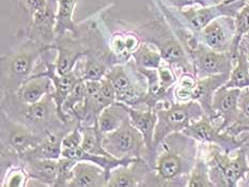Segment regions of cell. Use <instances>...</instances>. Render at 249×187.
<instances>
[{
	"instance_id": "obj_8",
	"label": "cell",
	"mask_w": 249,
	"mask_h": 187,
	"mask_svg": "<svg viewBox=\"0 0 249 187\" xmlns=\"http://www.w3.org/2000/svg\"><path fill=\"white\" fill-rule=\"evenodd\" d=\"M197 78L231 73L235 59L230 51H217L199 42L189 52Z\"/></svg>"
},
{
	"instance_id": "obj_3",
	"label": "cell",
	"mask_w": 249,
	"mask_h": 187,
	"mask_svg": "<svg viewBox=\"0 0 249 187\" xmlns=\"http://www.w3.org/2000/svg\"><path fill=\"white\" fill-rule=\"evenodd\" d=\"M155 110L158 115V123L154 131L153 148L151 154L152 156L171 134L182 133L194 121L204 115L202 107L198 102L193 100L183 103H170L165 108H155Z\"/></svg>"
},
{
	"instance_id": "obj_19",
	"label": "cell",
	"mask_w": 249,
	"mask_h": 187,
	"mask_svg": "<svg viewBox=\"0 0 249 187\" xmlns=\"http://www.w3.org/2000/svg\"><path fill=\"white\" fill-rule=\"evenodd\" d=\"M108 179L109 172L101 166L87 160H77L68 187H105Z\"/></svg>"
},
{
	"instance_id": "obj_11",
	"label": "cell",
	"mask_w": 249,
	"mask_h": 187,
	"mask_svg": "<svg viewBox=\"0 0 249 187\" xmlns=\"http://www.w3.org/2000/svg\"><path fill=\"white\" fill-rule=\"evenodd\" d=\"M247 2L245 0H226V1L211 5V7H202L200 9L187 8L180 11L181 15L187 20L189 28L194 34H198L205 26H208L211 21L216 18L224 17H235L237 12L244 7Z\"/></svg>"
},
{
	"instance_id": "obj_36",
	"label": "cell",
	"mask_w": 249,
	"mask_h": 187,
	"mask_svg": "<svg viewBox=\"0 0 249 187\" xmlns=\"http://www.w3.org/2000/svg\"><path fill=\"white\" fill-rule=\"evenodd\" d=\"M159 72V77H160V82L163 85V88L167 91H170L171 87L178 82V77L177 74L173 69V67L170 66L165 62L161 63V66L158 68Z\"/></svg>"
},
{
	"instance_id": "obj_32",
	"label": "cell",
	"mask_w": 249,
	"mask_h": 187,
	"mask_svg": "<svg viewBox=\"0 0 249 187\" xmlns=\"http://www.w3.org/2000/svg\"><path fill=\"white\" fill-rule=\"evenodd\" d=\"M197 76L191 72H183L178 80V84L173 89V95L178 102L192 101L195 87L197 85Z\"/></svg>"
},
{
	"instance_id": "obj_17",
	"label": "cell",
	"mask_w": 249,
	"mask_h": 187,
	"mask_svg": "<svg viewBox=\"0 0 249 187\" xmlns=\"http://www.w3.org/2000/svg\"><path fill=\"white\" fill-rule=\"evenodd\" d=\"M45 66H46V69L41 74L50 77L52 80L53 85V91L51 92V95L53 96V101H55L58 115L60 117L62 122L70 123V121L72 120H70L69 115L64 114L62 107H63L64 102H66L68 98L69 93L71 92L74 85L77 83V80L80 77H82V75H78V72L75 68L72 72H70L66 75L58 74L56 62L53 63V62L45 61Z\"/></svg>"
},
{
	"instance_id": "obj_25",
	"label": "cell",
	"mask_w": 249,
	"mask_h": 187,
	"mask_svg": "<svg viewBox=\"0 0 249 187\" xmlns=\"http://www.w3.org/2000/svg\"><path fill=\"white\" fill-rule=\"evenodd\" d=\"M21 160L29 179L39 181L50 186H55L58 175V159L26 158Z\"/></svg>"
},
{
	"instance_id": "obj_27",
	"label": "cell",
	"mask_w": 249,
	"mask_h": 187,
	"mask_svg": "<svg viewBox=\"0 0 249 187\" xmlns=\"http://www.w3.org/2000/svg\"><path fill=\"white\" fill-rule=\"evenodd\" d=\"M127 118H129V116L124 104L120 102H115L101 112L97 119V124L104 134L110 133L120 127L123 121Z\"/></svg>"
},
{
	"instance_id": "obj_26",
	"label": "cell",
	"mask_w": 249,
	"mask_h": 187,
	"mask_svg": "<svg viewBox=\"0 0 249 187\" xmlns=\"http://www.w3.org/2000/svg\"><path fill=\"white\" fill-rule=\"evenodd\" d=\"M115 64V60L109 51L108 52L90 51L85 59L82 77L84 80L100 82L105 77L108 69Z\"/></svg>"
},
{
	"instance_id": "obj_6",
	"label": "cell",
	"mask_w": 249,
	"mask_h": 187,
	"mask_svg": "<svg viewBox=\"0 0 249 187\" xmlns=\"http://www.w3.org/2000/svg\"><path fill=\"white\" fill-rule=\"evenodd\" d=\"M103 147L111 156L119 159L142 158L140 153L145 142L142 134L127 118L116 131L104 134Z\"/></svg>"
},
{
	"instance_id": "obj_2",
	"label": "cell",
	"mask_w": 249,
	"mask_h": 187,
	"mask_svg": "<svg viewBox=\"0 0 249 187\" xmlns=\"http://www.w3.org/2000/svg\"><path fill=\"white\" fill-rule=\"evenodd\" d=\"M51 50L50 47L42 46L29 40L18 50L2 56L1 80L5 93L15 92L27 79H29L42 52Z\"/></svg>"
},
{
	"instance_id": "obj_16",
	"label": "cell",
	"mask_w": 249,
	"mask_h": 187,
	"mask_svg": "<svg viewBox=\"0 0 249 187\" xmlns=\"http://www.w3.org/2000/svg\"><path fill=\"white\" fill-rule=\"evenodd\" d=\"M53 45H55V50L58 51L56 67L58 74L60 75H66L72 72L76 68V64L80 59L92 51L91 48L86 44L67 35V34L58 35Z\"/></svg>"
},
{
	"instance_id": "obj_23",
	"label": "cell",
	"mask_w": 249,
	"mask_h": 187,
	"mask_svg": "<svg viewBox=\"0 0 249 187\" xmlns=\"http://www.w3.org/2000/svg\"><path fill=\"white\" fill-rule=\"evenodd\" d=\"M52 80L50 77L41 73L32 75L27 79L20 87L15 91L14 94L21 103L35 104L41 101L46 94L51 92Z\"/></svg>"
},
{
	"instance_id": "obj_41",
	"label": "cell",
	"mask_w": 249,
	"mask_h": 187,
	"mask_svg": "<svg viewBox=\"0 0 249 187\" xmlns=\"http://www.w3.org/2000/svg\"><path fill=\"white\" fill-rule=\"evenodd\" d=\"M226 133L231 134L233 136H239L242 135V134H249V124H244V125H236L231 127L230 130L227 131Z\"/></svg>"
},
{
	"instance_id": "obj_40",
	"label": "cell",
	"mask_w": 249,
	"mask_h": 187,
	"mask_svg": "<svg viewBox=\"0 0 249 187\" xmlns=\"http://www.w3.org/2000/svg\"><path fill=\"white\" fill-rule=\"evenodd\" d=\"M170 2L180 11L185 8L194 7V5H201V7L207 5L205 0H170Z\"/></svg>"
},
{
	"instance_id": "obj_15",
	"label": "cell",
	"mask_w": 249,
	"mask_h": 187,
	"mask_svg": "<svg viewBox=\"0 0 249 187\" xmlns=\"http://www.w3.org/2000/svg\"><path fill=\"white\" fill-rule=\"evenodd\" d=\"M235 34L234 17L216 18L197 34L200 42L217 51H230Z\"/></svg>"
},
{
	"instance_id": "obj_28",
	"label": "cell",
	"mask_w": 249,
	"mask_h": 187,
	"mask_svg": "<svg viewBox=\"0 0 249 187\" xmlns=\"http://www.w3.org/2000/svg\"><path fill=\"white\" fill-rule=\"evenodd\" d=\"M77 0H57L56 35L66 34H77L78 28L73 20V14Z\"/></svg>"
},
{
	"instance_id": "obj_21",
	"label": "cell",
	"mask_w": 249,
	"mask_h": 187,
	"mask_svg": "<svg viewBox=\"0 0 249 187\" xmlns=\"http://www.w3.org/2000/svg\"><path fill=\"white\" fill-rule=\"evenodd\" d=\"M72 130H67L66 127L53 130L43 137L42 141L34 149L29 150L19 157L26 158H41V159H59L62 152V140L64 136Z\"/></svg>"
},
{
	"instance_id": "obj_24",
	"label": "cell",
	"mask_w": 249,
	"mask_h": 187,
	"mask_svg": "<svg viewBox=\"0 0 249 187\" xmlns=\"http://www.w3.org/2000/svg\"><path fill=\"white\" fill-rule=\"evenodd\" d=\"M128 112L129 120L132 124L142 134L145 142V149L148 150L149 154H152L153 148V138L156 123H158V115L155 109L147 108L145 111L137 110L134 107L127 106L124 104Z\"/></svg>"
},
{
	"instance_id": "obj_37",
	"label": "cell",
	"mask_w": 249,
	"mask_h": 187,
	"mask_svg": "<svg viewBox=\"0 0 249 187\" xmlns=\"http://www.w3.org/2000/svg\"><path fill=\"white\" fill-rule=\"evenodd\" d=\"M83 133L80 130L79 122L72 131H70L62 140V149H73L82 146Z\"/></svg>"
},
{
	"instance_id": "obj_5",
	"label": "cell",
	"mask_w": 249,
	"mask_h": 187,
	"mask_svg": "<svg viewBox=\"0 0 249 187\" xmlns=\"http://www.w3.org/2000/svg\"><path fill=\"white\" fill-rule=\"evenodd\" d=\"M210 178L215 186L235 187L245 180L249 170L247 149L243 146L236 150L234 157L216 146H210Z\"/></svg>"
},
{
	"instance_id": "obj_12",
	"label": "cell",
	"mask_w": 249,
	"mask_h": 187,
	"mask_svg": "<svg viewBox=\"0 0 249 187\" xmlns=\"http://www.w3.org/2000/svg\"><path fill=\"white\" fill-rule=\"evenodd\" d=\"M56 23L57 0H47L45 7L31 16L30 24L27 28V36L36 44L55 50Z\"/></svg>"
},
{
	"instance_id": "obj_34",
	"label": "cell",
	"mask_w": 249,
	"mask_h": 187,
	"mask_svg": "<svg viewBox=\"0 0 249 187\" xmlns=\"http://www.w3.org/2000/svg\"><path fill=\"white\" fill-rule=\"evenodd\" d=\"M76 163L77 160L68 157L61 156L58 159V175L55 187H62L69 185V183L73 178V169Z\"/></svg>"
},
{
	"instance_id": "obj_22",
	"label": "cell",
	"mask_w": 249,
	"mask_h": 187,
	"mask_svg": "<svg viewBox=\"0 0 249 187\" xmlns=\"http://www.w3.org/2000/svg\"><path fill=\"white\" fill-rule=\"evenodd\" d=\"M142 44L138 34L131 31H117L110 36L109 51L116 64H123L129 61L132 53Z\"/></svg>"
},
{
	"instance_id": "obj_44",
	"label": "cell",
	"mask_w": 249,
	"mask_h": 187,
	"mask_svg": "<svg viewBox=\"0 0 249 187\" xmlns=\"http://www.w3.org/2000/svg\"><path fill=\"white\" fill-rule=\"evenodd\" d=\"M248 64H249V55H248Z\"/></svg>"
},
{
	"instance_id": "obj_38",
	"label": "cell",
	"mask_w": 249,
	"mask_h": 187,
	"mask_svg": "<svg viewBox=\"0 0 249 187\" xmlns=\"http://www.w3.org/2000/svg\"><path fill=\"white\" fill-rule=\"evenodd\" d=\"M14 1L20 10L30 16L34 15L36 11L44 8L47 3V0H14Z\"/></svg>"
},
{
	"instance_id": "obj_33",
	"label": "cell",
	"mask_w": 249,
	"mask_h": 187,
	"mask_svg": "<svg viewBox=\"0 0 249 187\" xmlns=\"http://www.w3.org/2000/svg\"><path fill=\"white\" fill-rule=\"evenodd\" d=\"M85 89H86V80L80 77L77 83L74 85L71 92L69 93L68 98L63 104V112L67 115H71L73 110L80 104L84 103L85 101Z\"/></svg>"
},
{
	"instance_id": "obj_13",
	"label": "cell",
	"mask_w": 249,
	"mask_h": 187,
	"mask_svg": "<svg viewBox=\"0 0 249 187\" xmlns=\"http://www.w3.org/2000/svg\"><path fill=\"white\" fill-rule=\"evenodd\" d=\"M242 93L241 89L220 87L216 91L212 102L214 111L213 120L220 119L218 128L221 132H227L237 124H240L241 115L239 109V100Z\"/></svg>"
},
{
	"instance_id": "obj_1",
	"label": "cell",
	"mask_w": 249,
	"mask_h": 187,
	"mask_svg": "<svg viewBox=\"0 0 249 187\" xmlns=\"http://www.w3.org/2000/svg\"><path fill=\"white\" fill-rule=\"evenodd\" d=\"M2 111L11 120L26 125L40 136L59 130L70 123H64L58 115L57 106L51 92L35 104L21 103L14 92H7L2 99Z\"/></svg>"
},
{
	"instance_id": "obj_20",
	"label": "cell",
	"mask_w": 249,
	"mask_h": 187,
	"mask_svg": "<svg viewBox=\"0 0 249 187\" xmlns=\"http://www.w3.org/2000/svg\"><path fill=\"white\" fill-rule=\"evenodd\" d=\"M147 172L148 165L142 158L128 166H118L110 171L107 187L140 186Z\"/></svg>"
},
{
	"instance_id": "obj_42",
	"label": "cell",
	"mask_w": 249,
	"mask_h": 187,
	"mask_svg": "<svg viewBox=\"0 0 249 187\" xmlns=\"http://www.w3.org/2000/svg\"><path fill=\"white\" fill-rule=\"evenodd\" d=\"M244 181H246L247 182V185H249V170H248V172L246 174V178H245Z\"/></svg>"
},
{
	"instance_id": "obj_18",
	"label": "cell",
	"mask_w": 249,
	"mask_h": 187,
	"mask_svg": "<svg viewBox=\"0 0 249 187\" xmlns=\"http://www.w3.org/2000/svg\"><path fill=\"white\" fill-rule=\"evenodd\" d=\"M230 73L211 75L202 78H198L197 85L193 93V101H196L202 107L204 115H207L211 120L214 118L212 108V102L216 91L228 82Z\"/></svg>"
},
{
	"instance_id": "obj_10",
	"label": "cell",
	"mask_w": 249,
	"mask_h": 187,
	"mask_svg": "<svg viewBox=\"0 0 249 187\" xmlns=\"http://www.w3.org/2000/svg\"><path fill=\"white\" fill-rule=\"evenodd\" d=\"M1 142L2 148H7L5 154L21 155L36 148L44 136H40L21 123L11 120L1 112Z\"/></svg>"
},
{
	"instance_id": "obj_9",
	"label": "cell",
	"mask_w": 249,
	"mask_h": 187,
	"mask_svg": "<svg viewBox=\"0 0 249 187\" xmlns=\"http://www.w3.org/2000/svg\"><path fill=\"white\" fill-rule=\"evenodd\" d=\"M183 135L194 139L195 141L216 146L226 153H231L244 146V140H239L236 136L226 132H221L218 126L213 124V121L207 115H203L198 120L182 132Z\"/></svg>"
},
{
	"instance_id": "obj_31",
	"label": "cell",
	"mask_w": 249,
	"mask_h": 187,
	"mask_svg": "<svg viewBox=\"0 0 249 187\" xmlns=\"http://www.w3.org/2000/svg\"><path fill=\"white\" fill-rule=\"evenodd\" d=\"M187 187H213L214 183L210 178L209 163L202 156L197 155L196 163L189 173Z\"/></svg>"
},
{
	"instance_id": "obj_43",
	"label": "cell",
	"mask_w": 249,
	"mask_h": 187,
	"mask_svg": "<svg viewBox=\"0 0 249 187\" xmlns=\"http://www.w3.org/2000/svg\"><path fill=\"white\" fill-rule=\"evenodd\" d=\"M244 147H245L247 150H249V140H248V141L244 140Z\"/></svg>"
},
{
	"instance_id": "obj_35",
	"label": "cell",
	"mask_w": 249,
	"mask_h": 187,
	"mask_svg": "<svg viewBox=\"0 0 249 187\" xmlns=\"http://www.w3.org/2000/svg\"><path fill=\"white\" fill-rule=\"evenodd\" d=\"M29 176L27 174L25 168L23 167H15L7 175L5 179V183L2 186L7 187H24L27 185V181H28Z\"/></svg>"
},
{
	"instance_id": "obj_7",
	"label": "cell",
	"mask_w": 249,
	"mask_h": 187,
	"mask_svg": "<svg viewBox=\"0 0 249 187\" xmlns=\"http://www.w3.org/2000/svg\"><path fill=\"white\" fill-rule=\"evenodd\" d=\"M129 68L125 63L115 64L108 69L105 77L110 80L117 93V102L125 104L127 106L135 107L139 104H143V100L147 94V88L142 87L139 78H134V62L128 61Z\"/></svg>"
},
{
	"instance_id": "obj_4",
	"label": "cell",
	"mask_w": 249,
	"mask_h": 187,
	"mask_svg": "<svg viewBox=\"0 0 249 187\" xmlns=\"http://www.w3.org/2000/svg\"><path fill=\"white\" fill-rule=\"evenodd\" d=\"M137 34L143 42L158 48L164 62L172 67L180 68L183 72L194 73L191 56L181 41L178 40L177 35L173 34L164 23H161V19L142 27Z\"/></svg>"
},
{
	"instance_id": "obj_14",
	"label": "cell",
	"mask_w": 249,
	"mask_h": 187,
	"mask_svg": "<svg viewBox=\"0 0 249 187\" xmlns=\"http://www.w3.org/2000/svg\"><path fill=\"white\" fill-rule=\"evenodd\" d=\"M167 151L160 155L156 163V175L158 180L165 183H171L183 175L189 176V173L196 163L197 156L187 157L184 154L183 148L178 150L173 148H166Z\"/></svg>"
},
{
	"instance_id": "obj_39",
	"label": "cell",
	"mask_w": 249,
	"mask_h": 187,
	"mask_svg": "<svg viewBox=\"0 0 249 187\" xmlns=\"http://www.w3.org/2000/svg\"><path fill=\"white\" fill-rule=\"evenodd\" d=\"M239 109H240L241 120H240V124L237 125L249 124V88L242 90V93L240 95V100H239Z\"/></svg>"
},
{
	"instance_id": "obj_29",
	"label": "cell",
	"mask_w": 249,
	"mask_h": 187,
	"mask_svg": "<svg viewBox=\"0 0 249 187\" xmlns=\"http://www.w3.org/2000/svg\"><path fill=\"white\" fill-rule=\"evenodd\" d=\"M132 59L136 68L149 69H158L164 62L158 48L145 42L132 53Z\"/></svg>"
},
{
	"instance_id": "obj_30",
	"label": "cell",
	"mask_w": 249,
	"mask_h": 187,
	"mask_svg": "<svg viewBox=\"0 0 249 187\" xmlns=\"http://www.w3.org/2000/svg\"><path fill=\"white\" fill-rule=\"evenodd\" d=\"M234 27H235V34L233 37L231 46V55L235 59L239 55L240 44L246 34H249V2H247L243 7L234 17Z\"/></svg>"
}]
</instances>
